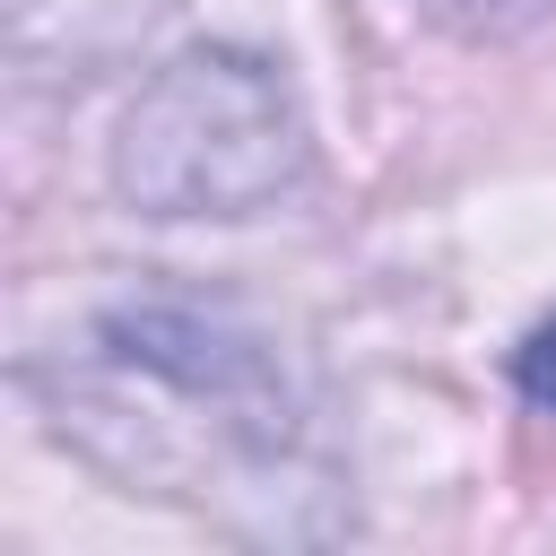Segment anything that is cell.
<instances>
[{"instance_id":"obj_1","label":"cell","mask_w":556,"mask_h":556,"mask_svg":"<svg viewBox=\"0 0 556 556\" xmlns=\"http://www.w3.org/2000/svg\"><path fill=\"white\" fill-rule=\"evenodd\" d=\"M513 382H521L539 408H556V321H539V330L521 339V356H513Z\"/></svg>"}]
</instances>
